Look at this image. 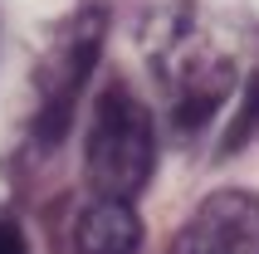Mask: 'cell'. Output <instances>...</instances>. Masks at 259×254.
Segmentation results:
<instances>
[{
  "label": "cell",
  "instance_id": "obj_1",
  "mask_svg": "<svg viewBox=\"0 0 259 254\" xmlns=\"http://www.w3.org/2000/svg\"><path fill=\"white\" fill-rule=\"evenodd\" d=\"M157 166V132L152 117L127 83H108L93 108V127H88L83 147V171L98 200H127L152 181Z\"/></svg>",
  "mask_w": 259,
  "mask_h": 254
},
{
  "label": "cell",
  "instance_id": "obj_2",
  "mask_svg": "<svg viewBox=\"0 0 259 254\" xmlns=\"http://www.w3.org/2000/svg\"><path fill=\"white\" fill-rule=\"evenodd\" d=\"M157 83L171 103V122L181 132H201L220 113V103L235 88V64L191 15H176V25L157 39Z\"/></svg>",
  "mask_w": 259,
  "mask_h": 254
},
{
  "label": "cell",
  "instance_id": "obj_3",
  "mask_svg": "<svg viewBox=\"0 0 259 254\" xmlns=\"http://www.w3.org/2000/svg\"><path fill=\"white\" fill-rule=\"evenodd\" d=\"M103 10H83L64 34H59L54 54L44 59V73H39V113H34V137L39 147H54L64 137V127L73 117V103L83 93L88 73L98 64V49H103Z\"/></svg>",
  "mask_w": 259,
  "mask_h": 254
},
{
  "label": "cell",
  "instance_id": "obj_4",
  "mask_svg": "<svg viewBox=\"0 0 259 254\" xmlns=\"http://www.w3.org/2000/svg\"><path fill=\"white\" fill-rule=\"evenodd\" d=\"M166 254H259V196L220 191L201 200Z\"/></svg>",
  "mask_w": 259,
  "mask_h": 254
},
{
  "label": "cell",
  "instance_id": "obj_5",
  "mask_svg": "<svg viewBox=\"0 0 259 254\" xmlns=\"http://www.w3.org/2000/svg\"><path fill=\"white\" fill-rule=\"evenodd\" d=\"M78 249L83 254H137L142 249V220L127 200H98L78 215Z\"/></svg>",
  "mask_w": 259,
  "mask_h": 254
},
{
  "label": "cell",
  "instance_id": "obj_6",
  "mask_svg": "<svg viewBox=\"0 0 259 254\" xmlns=\"http://www.w3.org/2000/svg\"><path fill=\"white\" fill-rule=\"evenodd\" d=\"M254 132H259V78H249L245 103H240V113H235L230 132H225V152H240V147H245Z\"/></svg>",
  "mask_w": 259,
  "mask_h": 254
},
{
  "label": "cell",
  "instance_id": "obj_7",
  "mask_svg": "<svg viewBox=\"0 0 259 254\" xmlns=\"http://www.w3.org/2000/svg\"><path fill=\"white\" fill-rule=\"evenodd\" d=\"M0 254H29V244H25V230L15 225L10 215H0Z\"/></svg>",
  "mask_w": 259,
  "mask_h": 254
}]
</instances>
